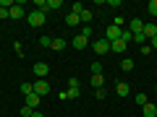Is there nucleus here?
Masks as SVG:
<instances>
[{"mask_svg":"<svg viewBox=\"0 0 157 117\" xmlns=\"http://www.w3.org/2000/svg\"><path fill=\"white\" fill-rule=\"evenodd\" d=\"M26 21H29V26L32 29H39V26H45V21H47V13H42V11H29L26 13Z\"/></svg>","mask_w":157,"mask_h":117,"instance_id":"obj_1","label":"nucleus"},{"mask_svg":"<svg viewBox=\"0 0 157 117\" xmlns=\"http://www.w3.org/2000/svg\"><path fill=\"white\" fill-rule=\"evenodd\" d=\"M121 42H126V44H128V42H134V34H131L128 29H123V31H121Z\"/></svg>","mask_w":157,"mask_h":117,"instance_id":"obj_22","label":"nucleus"},{"mask_svg":"<svg viewBox=\"0 0 157 117\" xmlns=\"http://www.w3.org/2000/svg\"><path fill=\"white\" fill-rule=\"evenodd\" d=\"M18 91H21L24 96H29V94H34V83H21V86H18Z\"/></svg>","mask_w":157,"mask_h":117,"instance_id":"obj_19","label":"nucleus"},{"mask_svg":"<svg viewBox=\"0 0 157 117\" xmlns=\"http://www.w3.org/2000/svg\"><path fill=\"white\" fill-rule=\"evenodd\" d=\"M121 70H134V60L131 57H123L121 60Z\"/></svg>","mask_w":157,"mask_h":117,"instance_id":"obj_20","label":"nucleus"},{"mask_svg":"<svg viewBox=\"0 0 157 117\" xmlns=\"http://www.w3.org/2000/svg\"><path fill=\"white\" fill-rule=\"evenodd\" d=\"M141 115L144 117H157V104L155 101H147V104L141 107Z\"/></svg>","mask_w":157,"mask_h":117,"instance_id":"obj_10","label":"nucleus"},{"mask_svg":"<svg viewBox=\"0 0 157 117\" xmlns=\"http://www.w3.org/2000/svg\"><path fill=\"white\" fill-rule=\"evenodd\" d=\"M13 50H16V55H18V57L24 55V47H21V42H13Z\"/></svg>","mask_w":157,"mask_h":117,"instance_id":"obj_27","label":"nucleus"},{"mask_svg":"<svg viewBox=\"0 0 157 117\" xmlns=\"http://www.w3.org/2000/svg\"><path fill=\"white\" fill-rule=\"evenodd\" d=\"M63 8V0H47V13L50 11H60Z\"/></svg>","mask_w":157,"mask_h":117,"instance_id":"obj_18","label":"nucleus"},{"mask_svg":"<svg viewBox=\"0 0 157 117\" xmlns=\"http://www.w3.org/2000/svg\"><path fill=\"white\" fill-rule=\"evenodd\" d=\"M66 23H68L71 29H76L78 23H81V18H78V13H68V16H66Z\"/></svg>","mask_w":157,"mask_h":117,"instance_id":"obj_16","label":"nucleus"},{"mask_svg":"<svg viewBox=\"0 0 157 117\" xmlns=\"http://www.w3.org/2000/svg\"><path fill=\"white\" fill-rule=\"evenodd\" d=\"M123 23H126V21H123V16H115V21H113V26H121V29H123Z\"/></svg>","mask_w":157,"mask_h":117,"instance_id":"obj_30","label":"nucleus"},{"mask_svg":"<svg viewBox=\"0 0 157 117\" xmlns=\"http://www.w3.org/2000/svg\"><path fill=\"white\" fill-rule=\"evenodd\" d=\"M81 37H86V39H92V26H81Z\"/></svg>","mask_w":157,"mask_h":117,"instance_id":"obj_26","label":"nucleus"},{"mask_svg":"<svg viewBox=\"0 0 157 117\" xmlns=\"http://www.w3.org/2000/svg\"><path fill=\"white\" fill-rule=\"evenodd\" d=\"M134 101H136V104H139V107H144V104H147V101H149V99H147V94H144V91H139V94L134 96Z\"/></svg>","mask_w":157,"mask_h":117,"instance_id":"obj_21","label":"nucleus"},{"mask_svg":"<svg viewBox=\"0 0 157 117\" xmlns=\"http://www.w3.org/2000/svg\"><path fill=\"white\" fill-rule=\"evenodd\" d=\"M126 47H128V44H126V42H121V39L110 42V52H118V55H123V52H126Z\"/></svg>","mask_w":157,"mask_h":117,"instance_id":"obj_14","label":"nucleus"},{"mask_svg":"<svg viewBox=\"0 0 157 117\" xmlns=\"http://www.w3.org/2000/svg\"><path fill=\"white\" fill-rule=\"evenodd\" d=\"M147 44H149V47H152V50H157V37H152V39H149V42H147Z\"/></svg>","mask_w":157,"mask_h":117,"instance_id":"obj_35","label":"nucleus"},{"mask_svg":"<svg viewBox=\"0 0 157 117\" xmlns=\"http://www.w3.org/2000/svg\"><path fill=\"white\" fill-rule=\"evenodd\" d=\"M144 37H147V42H149L152 37H157V23H144Z\"/></svg>","mask_w":157,"mask_h":117,"instance_id":"obj_15","label":"nucleus"},{"mask_svg":"<svg viewBox=\"0 0 157 117\" xmlns=\"http://www.w3.org/2000/svg\"><path fill=\"white\" fill-rule=\"evenodd\" d=\"M6 18H11V16H8V11H6V8H0V21H6Z\"/></svg>","mask_w":157,"mask_h":117,"instance_id":"obj_34","label":"nucleus"},{"mask_svg":"<svg viewBox=\"0 0 157 117\" xmlns=\"http://www.w3.org/2000/svg\"><path fill=\"white\" fill-rule=\"evenodd\" d=\"M50 44H52V39H50V37H39V47H45V50H50Z\"/></svg>","mask_w":157,"mask_h":117,"instance_id":"obj_24","label":"nucleus"},{"mask_svg":"<svg viewBox=\"0 0 157 117\" xmlns=\"http://www.w3.org/2000/svg\"><path fill=\"white\" fill-rule=\"evenodd\" d=\"M139 52H141V55H149V52H152V47H149V44H144V47H139Z\"/></svg>","mask_w":157,"mask_h":117,"instance_id":"obj_31","label":"nucleus"},{"mask_svg":"<svg viewBox=\"0 0 157 117\" xmlns=\"http://www.w3.org/2000/svg\"><path fill=\"white\" fill-rule=\"evenodd\" d=\"M147 11H149V16L157 18V0H149V3H147Z\"/></svg>","mask_w":157,"mask_h":117,"instance_id":"obj_23","label":"nucleus"},{"mask_svg":"<svg viewBox=\"0 0 157 117\" xmlns=\"http://www.w3.org/2000/svg\"><path fill=\"white\" fill-rule=\"evenodd\" d=\"M66 94H68V99H78V96H81V91H78V89H68Z\"/></svg>","mask_w":157,"mask_h":117,"instance_id":"obj_25","label":"nucleus"},{"mask_svg":"<svg viewBox=\"0 0 157 117\" xmlns=\"http://www.w3.org/2000/svg\"><path fill=\"white\" fill-rule=\"evenodd\" d=\"M34 94H37V96L50 94V83H47L45 78H37V83H34Z\"/></svg>","mask_w":157,"mask_h":117,"instance_id":"obj_4","label":"nucleus"},{"mask_svg":"<svg viewBox=\"0 0 157 117\" xmlns=\"http://www.w3.org/2000/svg\"><path fill=\"white\" fill-rule=\"evenodd\" d=\"M32 117H45V115H42L39 109H34V112H32Z\"/></svg>","mask_w":157,"mask_h":117,"instance_id":"obj_36","label":"nucleus"},{"mask_svg":"<svg viewBox=\"0 0 157 117\" xmlns=\"http://www.w3.org/2000/svg\"><path fill=\"white\" fill-rule=\"evenodd\" d=\"M8 16H11L13 21H21V18H26V11H24V3H13V8L8 11Z\"/></svg>","mask_w":157,"mask_h":117,"instance_id":"obj_3","label":"nucleus"},{"mask_svg":"<svg viewBox=\"0 0 157 117\" xmlns=\"http://www.w3.org/2000/svg\"><path fill=\"white\" fill-rule=\"evenodd\" d=\"M94 96H97V99L102 101V99H105V96H107V91H105V89H97V91H94Z\"/></svg>","mask_w":157,"mask_h":117,"instance_id":"obj_28","label":"nucleus"},{"mask_svg":"<svg viewBox=\"0 0 157 117\" xmlns=\"http://www.w3.org/2000/svg\"><path fill=\"white\" fill-rule=\"evenodd\" d=\"M66 44H68L66 39H60V37H58V39H52V44H50V50H55V52H60V50H66Z\"/></svg>","mask_w":157,"mask_h":117,"instance_id":"obj_17","label":"nucleus"},{"mask_svg":"<svg viewBox=\"0 0 157 117\" xmlns=\"http://www.w3.org/2000/svg\"><path fill=\"white\" fill-rule=\"evenodd\" d=\"M24 107H29V109H39V101H42V96H37V94H29V96H24Z\"/></svg>","mask_w":157,"mask_h":117,"instance_id":"obj_7","label":"nucleus"},{"mask_svg":"<svg viewBox=\"0 0 157 117\" xmlns=\"http://www.w3.org/2000/svg\"><path fill=\"white\" fill-rule=\"evenodd\" d=\"M89 47L97 52V55H107V52H110V42H107L105 37H102V39H94V42H92Z\"/></svg>","mask_w":157,"mask_h":117,"instance_id":"obj_2","label":"nucleus"},{"mask_svg":"<svg viewBox=\"0 0 157 117\" xmlns=\"http://www.w3.org/2000/svg\"><path fill=\"white\" fill-rule=\"evenodd\" d=\"M92 89H105V78H102V73H92Z\"/></svg>","mask_w":157,"mask_h":117,"instance_id":"obj_12","label":"nucleus"},{"mask_svg":"<svg viewBox=\"0 0 157 117\" xmlns=\"http://www.w3.org/2000/svg\"><path fill=\"white\" fill-rule=\"evenodd\" d=\"M155 104H157V101H155Z\"/></svg>","mask_w":157,"mask_h":117,"instance_id":"obj_38","label":"nucleus"},{"mask_svg":"<svg viewBox=\"0 0 157 117\" xmlns=\"http://www.w3.org/2000/svg\"><path fill=\"white\" fill-rule=\"evenodd\" d=\"M115 94L121 96V99H126V96L131 94V86H128V83H123V81H118V86H115Z\"/></svg>","mask_w":157,"mask_h":117,"instance_id":"obj_11","label":"nucleus"},{"mask_svg":"<svg viewBox=\"0 0 157 117\" xmlns=\"http://www.w3.org/2000/svg\"><path fill=\"white\" fill-rule=\"evenodd\" d=\"M71 44L76 47V50H86V47H89L92 42H89V39H86V37H81V34H76V37H73V42H71Z\"/></svg>","mask_w":157,"mask_h":117,"instance_id":"obj_9","label":"nucleus"},{"mask_svg":"<svg viewBox=\"0 0 157 117\" xmlns=\"http://www.w3.org/2000/svg\"><path fill=\"white\" fill-rule=\"evenodd\" d=\"M78 18H81V23H84V26H89V23H92V18H94V13H92L89 8H81V13H78Z\"/></svg>","mask_w":157,"mask_h":117,"instance_id":"obj_13","label":"nucleus"},{"mask_svg":"<svg viewBox=\"0 0 157 117\" xmlns=\"http://www.w3.org/2000/svg\"><path fill=\"white\" fill-rule=\"evenodd\" d=\"M121 31H123L121 26H113V23H110V26L105 29V39H107V42H115V39H121Z\"/></svg>","mask_w":157,"mask_h":117,"instance_id":"obj_5","label":"nucleus"},{"mask_svg":"<svg viewBox=\"0 0 157 117\" xmlns=\"http://www.w3.org/2000/svg\"><path fill=\"white\" fill-rule=\"evenodd\" d=\"M32 112H34V109H29V107H21V115H24V117H32Z\"/></svg>","mask_w":157,"mask_h":117,"instance_id":"obj_33","label":"nucleus"},{"mask_svg":"<svg viewBox=\"0 0 157 117\" xmlns=\"http://www.w3.org/2000/svg\"><path fill=\"white\" fill-rule=\"evenodd\" d=\"M155 91H157V86H155Z\"/></svg>","mask_w":157,"mask_h":117,"instance_id":"obj_37","label":"nucleus"},{"mask_svg":"<svg viewBox=\"0 0 157 117\" xmlns=\"http://www.w3.org/2000/svg\"><path fill=\"white\" fill-rule=\"evenodd\" d=\"M34 76L37 78H47V73H50V65H47V62H34Z\"/></svg>","mask_w":157,"mask_h":117,"instance_id":"obj_6","label":"nucleus"},{"mask_svg":"<svg viewBox=\"0 0 157 117\" xmlns=\"http://www.w3.org/2000/svg\"><path fill=\"white\" fill-rule=\"evenodd\" d=\"M128 31L131 34H144V23H141V18H131V21H128Z\"/></svg>","mask_w":157,"mask_h":117,"instance_id":"obj_8","label":"nucleus"},{"mask_svg":"<svg viewBox=\"0 0 157 117\" xmlns=\"http://www.w3.org/2000/svg\"><path fill=\"white\" fill-rule=\"evenodd\" d=\"M92 73H102V65H100V62H92Z\"/></svg>","mask_w":157,"mask_h":117,"instance_id":"obj_32","label":"nucleus"},{"mask_svg":"<svg viewBox=\"0 0 157 117\" xmlns=\"http://www.w3.org/2000/svg\"><path fill=\"white\" fill-rule=\"evenodd\" d=\"M68 89H78V78H68Z\"/></svg>","mask_w":157,"mask_h":117,"instance_id":"obj_29","label":"nucleus"}]
</instances>
